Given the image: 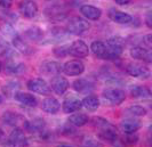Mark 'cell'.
<instances>
[{
	"instance_id": "6da1fadb",
	"label": "cell",
	"mask_w": 152,
	"mask_h": 147,
	"mask_svg": "<svg viewBox=\"0 0 152 147\" xmlns=\"http://www.w3.org/2000/svg\"><path fill=\"white\" fill-rule=\"evenodd\" d=\"M93 125L97 129V136L99 139L104 140L107 143L113 144L118 139V132L115 127L112 125L109 121H107L104 117L95 116L91 120Z\"/></svg>"
},
{
	"instance_id": "7a4b0ae2",
	"label": "cell",
	"mask_w": 152,
	"mask_h": 147,
	"mask_svg": "<svg viewBox=\"0 0 152 147\" xmlns=\"http://www.w3.org/2000/svg\"><path fill=\"white\" fill-rule=\"evenodd\" d=\"M89 29H91L89 22L81 17H72L69 21L68 26H66V31L76 35H80L85 32H87Z\"/></svg>"
},
{
	"instance_id": "3957f363",
	"label": "cell",
	"mask_w": 152,
	"mask_h": 147,
	"mask_svg": "<svg viewBox=\"0 0 152 147\" xmlns=\"http://www.w3.org/2000/svg\"><path fill=\"white\" fill-rule=\"evenodd\" d=\"M105 45L109 51V61H114L118 57H120V55L124 51V40L121 38L119 37L110 38Z\"/></svg>"
},
{
	"instance_id": "277c9868",
	"label": "cell",
	"mask_w": 152,
	"mask_h": 147,
	"mask_svg": "<svg viewBox=\"0 0 152 147\" xmlns=\"http://www.w3.org/2000/svg\"><path fill=\"white\" fill-rule=\"evenodd\" d=\"M126 72L132 77H137V79H142V80H146L151 75V71L146 65L136 64V63L128 64L127 67H126Z\"/></svg>"
},
{
	"instance_id": "5b68a950",
	"label": "cell",
	"mask_w": 152,
	"mask_h": 147,
	"mask_svg": "<svg viewBox=\"0 0 152 147\" xmlns=\"http://www.w3.org/2000/svg\"><path fill=\"white\" fill-rule=\"evenodd\" d=\"M45 15L50 21H62L68 16V9L64 5L55 4L45 10Z\"/></svg>"
},
{
	"instance_id": "8992f818",
	"label": "cell",
	"mask_w": 152,
	"mask_h": 147,
	"mask_svg": "<svg viewBox=\"0 0 152 147\" xmlns=\"http://www.w3.org/2000/svg\"><path fill=\"white\" fill-rule=\"evenodd\" d=\"M26 87H28V89L30 91L40 93V95H49V93H52V89L48 85V83L46 82L44 79H40V77H36V79L30 80L28 82Z\"/></svg>"
},
{
	"instance_id": "52a82bcc",
	"label": "cell",
	"mask_w": 152,
	"mask_h": 147,
	"mask_svg": "<svg viewBox=\"0 0 152 147\" xmlns=\"http://www.w3.org/2000/svg\"><path fill=\"white\" fill-rule=\"evenodd\" d=\"M89 54L88 46L83 40H76L69 46V55L77 58H85Z\"/></svg>"
},
{
	"instance_id": "ba28073f",
	"label": "cell",
	"mask_w": 152,
	"mask_h": 147,
	"mask_svg": "<svg viewBox=\"0 0 152 147\" xmlns=\"http://www.w3.org/2000/svg\"><path fill=\"white\" fill-rule=\"evenodd\" d=\"M103 97L107 98L111 104L119 105L126 99V93L118 88H107L103 91Z\"/></svg>"
},
{
	"instance_id": "9c48e42d",
	"label": "cell",
	"mask_w": 152,
	"mask_h": 147,
	"mask_svg": "<svg viewBox=\"0 0 152 147\" xmlns=\"http://www.w3.org/2000/svg\"><path fill=\"white\" fill-rule=\"evenodd\" d=\"M7 144L10 146H28L29 143L24 135V131L20 127H14L9 137H8Z\"/></svg>"
},
{
	"instance_id": "30bf717a",
	"label": "cell",
	"mask_w": 152,
	"mask_h": 147,
	"mask_svg": "<svg viewBox=\"0 0 152 147\" xmlns=\"http://www.w3.org/2000/svg\"><path fill=\"white\" fill-rule=\"evenodd\" d=\"M62 70L66 75L77 77V75H80V74L84 73L85 65L84 63L81 61H79V59H72V61H69V62L65 63L63 65Z\"/></svg>"
},
{
	"instance_id": "8fae6325",
	"label": "cell",
	"mask_w": 152,
	"mask_h": 147,
	"mask_svg": "<svg viewBox=\"0 0 152 147\" xmlns=\"http://www.w3.org/2000/svg\"><path fill=\"white\" fill-rule=\"evenodd\" d=\"M18 9L25 18H33L38 14V5L33 0H22L18 4Z\"/></svg>"
},
{
	"instance_id": "7c38bea8",
	"label": "cell",
	"mask_w": 152,
	"mask_h": 147,
	"mask_svg": "<svg viewBox=\"0 0 152 147\" xmlns=\"http://www.w3.org/2000/svg\"><path fill=\"white\" fill-rule=\"evenodd\" d=\"M23 127H24L25 130H28L30 133H40V135H42L46 128V122L41 117H34L33 120H30V121L25 120L24 123H23Z\"/></svg>"
},
{
	"instance_id": "4fadbf2b",
	"label": "cell",
	"mask_w": 152,
	"mask_h": 147,
	"mask_svg": "<svg viewBox=\"0 0 152 147\" xmlns=\"http://www.w3.org/2000/svg\"><path fill=\"white\" fill-rule=\"evenodd\" d=\"M69 88V81L62 75H55L50 81V89L57 95H64Z\"/></svg>"
},
{
	"instance_id": "5bb4252c",
	"label": "cell",
	"mask_w": 152,
	"mask_h": 147,
	"mask_svg": "<svg viewBox=\"0 0 152 147\" xmlns=\"http://www.w3.org/2000/svg\"><path fill=\"white\" fill-rule=\"evenodd\" d=\"M130 56L137 59V61H142L144 63L150 64L152 62V53L150 49H146L143 47H133L130 49Z\"/></svg>"
},
{
	"instance_id": "9a60e30c",
	"label": "cell",
	"mask_w": 152,
	"mask_h": 147,
	"mask_svg": "<svg viewBox=\"0 0 152 147\" xmlns=\"http://www.w3.org/2000/svg\"><path fill=\"white\" fill-rule=\"evenodd\" d=\"M107 16L112 22L118 24H130V22L133 21V16H130L127 13L117 10L115 8H111L107 13Z\"/></svg>"
},
{
	"instance_id": "2e32d148",
	"label": "cell",
	"mask_w": 152,
	"mask_h": 147,
	"mask_svg": "<svg viewBox=\"0 0 152 147\" xmlns=\"http://www.w3.org/2000/svg\"><path fill=\"white\" fill-rule=\"evenodd\" d=\"M14 98L18 103H21V104L25 105V106H29V107H36L38 105L37 97L33 96L32 93H24V91H16L14 93Z\"/></svg>"
},
{
	"instance_id": "e0dca14e",
	"label": "cell",
	"mask_w": 152,
	"mask_h": 147,
	"mask_svg": "<svg viewBox=\"0 0 152 147\" xmlns=\"http://www.w3.org/2000/svg\"><path fill=\"white\" fill-rule=\"evenodd\" d=\"M79 10L84 17L91 20V21H97L102 16V10L99 8L93 6V5H84L80 7Z\"/></svg>"
},
{
	"instance_id": "ac0fdd59",
	"label": "cell",
	"mask_w": 152,
	"mask_h": 147,
	"mask_svg": "<svg viewBox=\"0 0 152 147\" xmlns=\"http://www.w3.org/2000/svg\"><path fill=\"white\" fill-rule=\"evenodd\" d=\"M83 107V103L79 98H76V97H69L65 101H63L62 104V109L64 113H73V112H77Z\"/></svg>"
},
{
	"instance_id": "d6986e66",
	"label": "cell",
	"mask_w": 152,
	"mask_h": 147,
	"mask_svg": "<svg viewBox=\"0 0 152 147\" xmlns=\"http://www.w3.org/2000/svg\"><path fill=\"white\" fill-rule=\"evenodd\" d=\"M91 49L96 57H99L101 59H109L107 47L103 41H99V40L93 41L91 45Z\"/></svg>"
},
{
	"instance_id": "ffe728a7",
	"label": "cell",
	"mask_w": 152,
	"mask_h": 147,
	"mask_svg": "<svg viewBox=\"0 0 152 147\" xmlns=\"http://www.w3.org/2000/svg\"><path fill=\"white\" fill-rule=\"evenodd\" d=\"M120 128L125 133H132V132H136L141 128V122L134 119V116L132 117H126L120 122Z\"/></svg>"
},
{
	"instance_id": "44dd1931",
	"label": "cell",
	"mask_w": 152,
	"mask_h": 147,
	"mask_svg": "<svg viewBox=\"0 0 152 147\" xmlns=\"http://www.w3.org/2000/svg\"><path fill=\"white\" fill-rule=\"evenodd\" d=\"M62 71V66L60 63L54 62V61H45L40 65V72L44 73L45 75H53L57 74Z\"/></svg>"
},
{
	"instance_id": "7402d4cb",
	"label": "cell",
	"mask_w": 152,
	"mask_h": 147,
	"mask_svg": "<svg viewBox=\"0 0 152 147\" xmlns=\"http://www.w3.org/2000/svg\"><path fill=\"white\" fill-rule=\"evenodd\" d=\"M4 123H6L7 125H10V127H18V124L24 123V119H23L22 115L17 114V113H14V112H10V111H7L5 112L2 116H1Z\"/></svg>"
},
{
	"instance_id": "603a6c76",
	"label": "cell",
	"mask_w": 152,
	"mask_h": 147,
	"mask_svg": "<svg viewBox=\"0 0 152 147\" xmlns=\"http://www.w3.org/2000/svg\"><path fill=\"white\" fill-rule=\"evenodd\" d=\"M61 109V104L54 97H48L42 101V111L48 114H56Z\"/></svg>"
},
{
	"instance_id": "cb8c5ba5",
	"label": "cell",
	"mask_w": 152,
	"mask_h": 147,
	"mask_svg": "<svg viewBox=\"0 0 152 147\" xmlns=\"http://www.w3.org/2000/svg\"><path fill=\"white\" fill-rule=\"evenodd\" d=\"M12 43H13V46L14 48H16L20 53H22L24 55H30L33 50H32V48H31L25 41H24V39L21 37V35H18V34H16L14 38H12Z\"/></svg>"
},
{
	"instance_id": "d4e9b609",
	"label": "cell",
	"mask_w": 152,
	"mask_h": 147,
	"mask_svg": "<svg viewBox=\"0 0 152 147\" xmlns=\"http://www.w3.org/2000/svg\"><path fill=\"white\" fill-rule=\"evenodd\" d=\"M130 93L134 98L138 99H149L151 98V91L145 85H134L130 87Z\"/></svg>"
},
{
	"instance_id": "484cf974",
	"label": "cell",
	"mask_w": 152,
	"mask_h": 147,
	"mask_svg": "<svg viewBox=\"0 0 152 147\" xmlns=\"http://www.w3.org/2000/svg\"><path fill=\"white\" fill-rule=\"evenodd\" d=\"M73 89L79 93H89L94 90V85L86 79H78L73 82Z\"/></svg>"
},
{
	"instance_id": "4316f807",
	"label": "cell",
	"mask_w": 152,
	"mask_h": 147,
	"mask_svg": "<svg viewBox=\"0 0 152 147\" xmlns=\"http://www.w3.org/2000/svg\"><path fill=\"white\" fill-rule=\"evenodd\" d=\"M88 116L86 115L85 113H80V112H77V113H72L70 117H69V123H71L75 127H83L85 124L88 122Z\"/></svg>"
},
{
	"instance_id": "83f0119b",
	"label": "cell",
	"mask_w": 152,
	"mask_h": 147,
	"mask_svg": "<svg viewBox=\"0 0 152 147\" xmlns=\"http://www.w3.org/2000/svg\"><path fill=\"white\" fill-rule=\"evenodd\" d=\"M83 103V106H84L86 109L91 111V112H94L99 107V99L94 96V95H88L86 96L84 99L81 101Z\"/></svg>"
},
{
	"instance_id": "f1b7e54d",
	"label": "cell",
	"mask_w": 152,
	"mask_h": 147,
	"mask_svg": "<svg viewBox=\"0 0 152 147\" xmlns=\"http://www.w3.org/2000/svg\"><path fill=\"white\" fill-rule=\"evenodd\" d=\"M25 35L28 39H30L31 41L38 42L44 39V32L41 31V29L38 26H31L30 29H28L25 31Z\"/></svg>"
},
{
	"instance_id": "f546056e",
	"label": "cell",
	"mask_w": 152,
	"mask_h": 147,
	"mask_svg": "<svg viewBox=\"0 0 152 147\" xmlns=\"http://www.w3.org/2000/svg\"><path fill=\"white\" fill-rule=\"evenodd\" d=\"M6 72L8 74H23L26 71V66L23 63H9L6 66Z\"/></svg>"
},
{
	"instance_id": "4dcf8cb0",
	"label": "cell",
	"mask_w": 152,
	"mask_h": 147,
	"mask_svg": "<svg viewBox=\"0 0 152 147\" xmlns=\"http://www.w3.org/2000/svg\"><path fill=\"white\" fill-rule=\"evenodd\" d=\"M0 31L5 37H9V38H14L17 32L15 31V29L13 28V25H10L9 23H4L0 25Z\"/></svg>"
},
{
	"instance_id": "1f68e13d",
	"label": "cell",
	"mask_w": 152,
	"mask_h": 147,
	"mask_svg": "<svg viewBox=\"0 0 152 147\" xmlns=\"http://www.w3.org/2000/svg\"><path fill=\"white\" fill-rule=\"evenodd\" d=\"M127 112L132 116H144L146 114V109L141 105H132L127 109Z\"/></svg>"
},
{
	"instance_id": "d6a6232c",
	"label": "cell",
	"mask_w": 152,
	"mask_h": 147,
	"mask_svg": "<svg viewBox=\"0 0 152 147\" xmlns=\"http://www.w3.org/2000/svg\"><path fill=\"white\" fill-rule=\"evenodd\" d=\"M54 55L56 57H65L69 55V46H60L54 49Z\"/></svg>"
},
{
	"instance_id": "836d02e7",
	"label": "cell",
	"mask_w": 152,
	"mask_h": 147,
	"mask_svg": "<svg viewBox=\"0 0 152 147\" xmlns=\"http://www.w3.org/2000/svg\"><path fill=\"white\" fill-rule=\"evenodd\" d=\"M137 140H138V135L136 132H132V133H126L124 138V143L128 145H133V144H136Z\"/></svg>"
},
{
	"instance_id": "e575fe53",
	"label": "cell",
	"mask_w": 152,
	"mask_h": 147,
	"mask_svg": "<svg viewBox=\"0 0 152 147\" xmlns=\"http://www.w3.org/2000/svg\"><path fill=\"white\" fill-rule=\"evenodd\" d=\"M10 48L8 47L7 41L2 38V37H0V55H4L5 56V55L7 54V51Z\"/></svg>"
},
{
	"instance_id": "d590c367",
	"label": "cell",
	"mask_w": 152,
	"mask_h": 147,
	"mask_svg": "<svg viewBox=\"0 0 152 147\" xmlns=\"http://www.w3.org/2000/svg\"><path fill=\"white\" fill-rule=\"evenodd\" d=\"M61 133L62 135H72V133H75L76 132V129L73 128V127H71V125H69V124H64L63 127L61 128Z\"/></svg>"
},
{
	"instance_id": "8d00e7d4",
	"label": "cell",
	"mask_w": 152,
	"mask_h": 147,
	"mask_svg": "<svg viewBox=\"0 0 152 147\" xmlns=\"http://www.w3.org/2000/svg\"><path fill=\"white\" fill-rule=\"evenodd\" d=\"M15 85H15V83H9V85H7L6 87H4V90H5V93H7V95H9V93H16V88H15ZM18 91V90H17Z\"/></svg>"
},
{
	"instance_id": "74e56055",
	"label": "cell",
	"mask_w": 152,
	"mask_h": 147,
	"mask_svg": "<svg viewBox=\"0 0 152 147\" xmlns=\"http://www.w3.org/2000/svg\"><path fill=\"white\" fill-rule=\"evenodd\" d=\"M12 5H13V0H0V7L4 9L10 8Z\"/></svg>"
},
{
	"instance_id": "f35d334b",
	"label": "cell",
	"mask_w": 152,
	"mask_h": 147,
	"mask_svg": "<svg viewBox=\"0 0 152 147\" xmlns=\"http://www.w3.org/2000/svg\"><path fill=\"white\" fill-rule=\"evenodd\" d=\"M145 24L149 29H152V13L150 10L146 13V16H145Z\"/></svg>"
},
{
	"instance_id": "ab89813d",
	"label": "cell",
	"mask_w": 152,
	"mask_h": 147,
	"mask_svg": "<svg viewBox=\"0 0 152 147\" xmlns=\"http://www.w3.org/2000/svg\"><path fill=\"white\" fill-rule=\"evenodd\" d=\"M151 39H152V35H151V34H146V35H145L144 38H143V42H144L145 45H146V46L149 47V48H150V47L152 46Z\"/></svg>"
},
{
	"instance_id": "60d3db41",
	"label": "cell",
	"mask_w": 152,
	"mask_h": 147,
	"mask_svg": "<svg viewBox=\"0 0 152 147\" xmlns=\"http://www.w3.org/2000/svg\"><path fill=\"white\" fill-rule=\"evenodd\" d=\"M114 1H115V4H118V5H120V6H125V5L129 4L132 0H114Z\"/></svg>"
},
{
	"instance_id": "b9f144b4",
	"label": "cell",
	"mask_w": 152,
	"mask_h": 147,
	"mask_svg": "<svg viewBox=\"0 0 152 147\" xmlns=\"http://www.w3.org/2000/svg\"><path fill=\"white\" fill-rule=\"evenodd\" d=\"M6 138V135H5V132H4V130L0 128V143L2 141V140Z\"/></svg>"
},
{
	"instance_id": "7bdbcfd3",
	"label": "cell",
	"mask_w": 152,
	"mask_h": 147,
	"mask_svg": "<svg viewBox=\"0 0 152 147\" xmlns=\"http://www.w3.org/2000/svg\"><path fill=\"white\" fill-rule=\"evenodd\" d=\"M2 71V64H1V62H0V72Z\"/></svg>"
},
{
	"instance_id": "ee69618b",
	"label": "cell",
	"mask_w": 152,
	"mask_h": 147,
	"mask_svg": "<svg viewBox=\"0 0 152 147\" xmlns=\"http://www.w3.org/2000/svg\"><path fill=\"white\" fill-rule=\"evenodd\" d=\"M1 103H2V97L0 96V104H1Z\"/></svg>"
}]
</instances>
